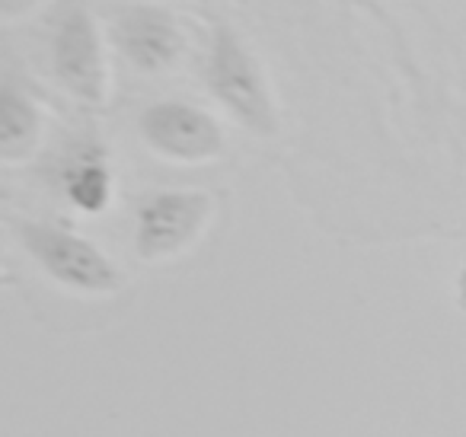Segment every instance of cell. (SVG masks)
I'll return each instance as SVG.
<instances>
[{
    "instance_id": "obj_5",
    "label": "cell",
    "mask_w": 466,
    "mask_h": 437,
    "mask_svg": "<svg viewBox=\"0 0 466 437\" xmlns=\"http://www.w3.org/2000/svg\"><path fill=\"white\" fill-rule=\"evenodd\" d=\"M137 135L157 157L182 167L214 163L227 154V137L211 112L179 99H163L141 112Z\"/></svg>"
},
{
    "instance_id": "obj_8",
    "label": "cell",
    "mask_w": 466,
    "mask_h": 437,
    "mask_svg": "<svg viewBox=\"0 0 466 437\" xmlns=\"http://www.w3.org/2000/svg\"><path fill=\"white\" fill-rule=\"evenodd\" d=\"M42 112L33 99L14 84L0 90V160L14 167L26 163L42 144Z\"/></svg>"
},
{
    "instance_id": "obj_10",
    "label": "cell",
    "mask_w": 466,
    "mask_h": 437,
    "mask_svg": "<svg viewBox=\"0 0 466 437\" xmlns=\"http://www.w3.org/2000/svg\"><path fill=\"white\" fill-rule=\"evenodd\" d=\"M457 307L466 313V259L460 265V275H457Z\"/></svg>"
},
{
    "instance_id": "obj_9",
    "label": "cell",
    "mask_w": 466,
    "mask_h": 437,
    "mask_svg": "<svg viewBox=\"0 0 466 437\" xmlns=\"http://www.w3.org/2000/svg\"><path fill=\"white\" fill-rule=\"evenodd\" d=\"M39 4L42 0H0V16L7 23H14V20H20V16H26L29 10H35Z\"/></svg>"
},
{
    "instance_id": "obj_3",
    "label": "cell",
    "mask_w": 466,
    "mask_h": 437,
    "mask_svg": "<svg viewBox=\"0 0 466 437\" xmlns=\"http://www.w3.org/2000/svg\"><path fill=\"white\" fill-rule=\"evenodd\" d=\"M214 220V195L201 188H160L137 205L135 252L141 262H169L188 252Z\"/></svg>"
},
{
    "instance_id": "obj_2",
    "label": "cell",
    "mask_w": 466,
    "mask_h": 437,
    "mask_svg": "<svg viewBox=\"0 0 466 437\" xmlns=\"http://www.w3.org/2000/svg\"><path fill=\"white\" fill-rule=\"evenodd\" d=\"M26 256L65 290L90 297H109L125 288L118 265L93 239L46 220H23L16 227Z\"/></svg>"
},
{
    "instance_id": "obj_4",
    "label": "cell",
    "mask_w": 466,
    "mask_h": 437,
    "mask_svg": "<svg viewBox=\"0 0 466 437\" xmlns=\"http://www.w3.org/2000/svg\"><path fill=\"white\" fill-rule=\"evenodd\" d=\"M52 71L61 90L84 106H106L109 99V61L96 16L86 7H71L52 36Z\"/></svg>"
},
{
    "instance_id": "obj_6",
    "label": "cell",
    "mask_w": 466,
    "mask_h": 437,
    "mask_svg": "<svg viewBox=\"0 0 466 437\" xmlns=\"http://www.w3.org/2000/svg\"><path fill=\"white\" fill-rule=\"evenodd\" d=\"M109 39L137 74H167L186 55V29L157 4H135L112 16Z\"/></svg>"
},
{
    "instance_id": "obj_1",
    "label": "cell",
    "mask_w": 466,
    "mask_h": 437,
    "mask_svg": "<svg viewBox=\"0 0 466 437\" xmlns=\"http://www.w3.org/2000/svg\"><path fill=\"white\" fill-rule=\"evenodd\" d=\"M205 84L240 128L259 137H272L279 131V109H275L266 71H262L259 58L247 48V42L230 26H218L211 33Z\"/></svg>"
},
{
    "instance_id": "obj_7",
    "label": "cell",
    "mask_w": 466,
    "mask_h": 437,
    "mask_svg": "<svg viewBox=\"0 0 466 437\" xmlns=\"http://www.w3.org/2000/svg\"><path fill=\"white\" fill-rule=\"evenodd\" d=\"M58 188L74 211L86 214V218L106 214L112 205V195H116L109 150L96 137L74 141L58 163Z\"/></svg>"
}]
</instances>
